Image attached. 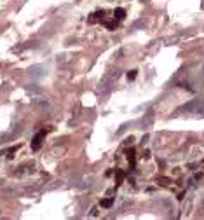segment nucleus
<instances>
[{"label":"nucleus","instance_id":"obj_2","mask_svg":"<svg viewBox=\"0 0 204 220\" xmlns=\"http://www.w3.org/2000/svg\"><path fill=\"white\" fill-rule=\"evenodd\" d=\"M124 16H126V12H124V9H115V18H119V19H122Z\"/></svg>","mask_w":204,"mask_h":220},{"label":"nucleus","instance_id":"obj_5","mask_svg":"<svg viewBox=\"0 0 204 220\" xmlns=\"http://www.w3.org/2000/svg\"><path fill=\"white\" fill-rule=\"evenodd\" d=\"M122 178H124V175L119 171V175H117V185H121V182H122Z\"/></svg>","mask_w":204,"mask_h":220},{"label":"nucleus","instance_id":"obj_1","mask_svg":"<svg viewBox=\"0 0 204 220\" xmlns=\"http://www.w3.org/2000/svg\"><path fill=\"white\" fill-rule=\"evenodd\" d=\"M45 136V131H40V133H37L35 135V138H33V141H31V149L33 150H39L42 145V138Z\"/></svg>","mask_w":204,"mask_h":220},{"label":"nucleus","instance_id":"obj_3","mask_svg":"<svg viewBox=\"0 0 204 220\" xmlns=\"http://www.w3.org/2000/svg\"><path fill=\"white\" fill-rule=\"evenodd\" d=\"M112 203H113L112 199H105V201H101V206H105V208H108V206H112Z\"/></svg>","mask_w":204,"mask_h":220},{"label":"nucleus","instance_id":"obj_4","mask_svg":"<svg viewBox=\"0 0 204 220\" xmlns=\"http://www.w3.org/2000/svg\"><path fill=\"white\" fill-rule=\"evenodd\" d=\"M134 77H136V70H131V72H127V79H129V80H133Z\"/></svg>","mask_w":204,"mask_h":220}]
</instances>
